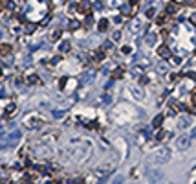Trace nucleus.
I'll return each mask as SVG.
<instances>
[{
    "label": "nucleus",
    "mask_w": 196,
    "mask_h": 184,
    "mask_svg": "<svg viewBox=\"0 0 196 184\" xmlns=\"http://www.w3.org/2000/svg\"><path fill=\"white\" fill-rule=\"evenodd\" d=\"M180 9V2L178 0H170V2H167V6H165V13L167 15H176Z\"/></svg>",
    "instance_id": "obj_1"
},
{
    "label": "nucleus",
    "mask_w": 196,
    "mask_h": 184,
    "mask_svg": "<svg viewBox=\"0 0 196 184\" xmlns=\"http://www.w3.org/2000/svg\"><path fill=\"white\" fill-rule=\"evenodd\" d=\"M158 55L161 59H170V50L167 48V44H163V46L158 48Z\"/></svg>",
    "instance_id": "obj_2"
},
{
    "label": "nucleus",
    "mask_w": 196,
    "mask_h": 184,
    "mask_svg": "<svg viewBox=\"0 0 196 184\" xmlns=\"http://www.w3.org/2000/svg\"><path fill=\"white\" fill-rule=\"evenodd\" d=\"M11 52H13V46H11V44H6V42H2V44H0V55H2V57L9 55Z\"/></svg>",
    "instance_id": "obj_3"
},
{
    "label": "nucleus",
    "mask_w": 196,
    "mask_h": 184,
    "mask_svg": "<svg viewBox=\"0 0 196 184\" xmlns=\"http://www.w3.org/2000/svg\"><path fill=\"white\" fill-rule=\"evenodd\" d=\"M125 70H127L125 66H119V68H115V70H114L112 74H110V77H112V79H119V77H123V76H125Z\"/></svg>",
    "instance_id": "obj_4"
},
{
    "label": "nucleus",
    "mask_w": 196,
    "mask_h": 184,
    "mask_svg": "<svg viewBox=\"0 0 196 184\" xmlns=\"http://www.w3.org/2000/svg\"><path fill=\"white\" fill-rule=\"evenodd\" d=\"M26 81H28V85H35V83H37V85H41V79H39L37 74H29Z\"/></svg>",
    "instance_id": "obj_5"
},
{
    "label": "nucleus",
    "mask_w": 196,
    "mask_h": 184,
    "mask_svg": "<svg viewBox=\"0 0 196 184\" xmlns=\"http://www.w3.org/2000/svg\"><path fill=\"white\" fill-rule=\"evenodd\" d=\"M79 8H81L83 9V13H90V2H88V0H83V2L81 4H79Z\"/></svg>",
    "instance_id": "obj_6"
},
{
    "label": "nucleus",
    "mask_w": 196,
    "mask_h": 184,
    "mask_svg": "<svg viewBox=\"0 0 196 184\" xmlns=\"http://www.w3.org/2000/svg\"><path fill=\"white\" fill-rule=\"evenodd\" d=\"M156 138H158L159 142H163V140H167V138H169V133H167V131H158Z\"/></svg>",
    "instance_id": "obj_7"
},
{
    "label": "nucleus",
    "mask_w": 196,
    "mask_h": 184,
    "mask_svg": "<svg viewBox=\"0 0 196 184\" xmlns=\"http://www.w3.org/2000/svg\"><path fill=\"white\" fill-rule=\"evenodd\" d=\"M106 29H108V21L106 18L99 21V31H106Z\"/></svg>",
    "instance_id": "obj_8"
},
{
    "label": "nucleus",
    "mask_w": 196,
    "mask_h": 184,
    "mask_svg": "<svg viewBox=\"0 0 196 184\" xmlns=\"http://www.w3.org/2000/svg\"><path fill=\"white\" fill-rule=\"evenodd\" d=\"M70 48H72V46H70V42H68V41H64V42L61 44V48H59V50H61V53H66V52H70Z\"/></svg>",
    "instance_id": "obj_9"
},
{
    "label": "nucleus",
    "mask_w": 196,
    "mask_h": 184,
    "mask_svg": "<svg viewBox=\"0 0 196 184\" xmlns=\"http://www.w3.org/2000/svg\"><path fill=\"white\" fill-rule=\"evenodd\" d=\"M161 123H163V114H159V116H156V118H154L152 125H154V127H159Z\"/></svg>",
    "instance_id": "obj_10"
},
{
    "label": "nucleus",
    "mask_w": 196,
    "mask_h": 184,
    "mask_svg": "<svg viewBox=\"0 0 196 184\" xmlns=\"http://www.w3.org/2000/svg\"><path fill=\"white\" fill-rule=\"evenodd\" d=\"M17 111V105H15V103H9V105L6 107V112L9 114V116H13V112Z\"/></svg>",
    "instance_id": "obj_11"
},
{
    "label": "nucleus",
    "mask_w": 196,
    "mask_h": 184,
    "mask_svg": "<svg viewBox=\"0 0 196 184\" xmlns=\"http://www.w3.org/2000/svg\"><path fill=\"white\" fill-rule=\"evenodd\" d=\"M4 8L9 9V11H13V9H15V2H13V0H6V2H4Z\"/></svg>",
    "instance_id": "obj_12"
},
{
    "label": "nucleus",
    "mask_w": 196,
    "mask_h": 184,
    "mask_svg": "<svg viewBox=\"0 0 196 184\" xmlns=\"http://www.w3.org/2000/svg\"><path fill=\"white\" fill-rule=\"evenodd\" d=\"M59 37H61V29H55V31L52 33V37H50V39H52V41H57Z\"/></svg>",
    "instance_id": "obj_13"
},
{
    "label": "nucleus",
    "mask_w": 196,
    "mask_h": 184,
    "mask_svg": "<svg viewBox=\"0 0 196 184\" xmlns=\"http://www.w3.org/2000/svg\"><path fill=\"white\" fill-rule=\"evenodd\" d=\"M187 146H189V138H182V140H180V147H183V149H185Z\"/></svg>",
    "instance_id": "obj_14"
},
{
    "label": "nucleus",
    "mask_w": 196,
    "mask_h": 184,
    "mask_svg": "<svg viewBox=\"0 0 196 184\" xmlns=\"http://www.w3.org/2000/svg\"><path fill=\"white\" fill-rule=\"evenodd\" d=\"M79 26H81V24H79L77 21H72V22H70V29H77Z\"/></svg>",
    "instance_id": "obj_15"
},
{
    "label": "nucleus",
    "mask_w": 196,
    "mask_h": 184,
    "mask_svg": "<svg viewBox=\"0 0 196 184\" xmlns=\"http://www.w3.org/2000/svg\"><path fill=\"white\" fill-rule=\"evenodd\" d=\"M35 28H37V26H35V24H26V31H28V33H31V31H33Z\"/></svg>",
    "instance_id": "obj_16"
},
{
    "label": "nucleus",
    "mask_w": 196,
    "mask_h": 184,
    "mask_svg": "<svg viewBox=\"0 0 196 184\" xmlns=\"http://www.w3.org/2000/svg\"><path fill=\"white\" fill-rule=\"evenodd\" d=\"M154 15H156V9H154V8H150L149 11H147V17H154Z\"/></svg>",
    "instance_id": "obj_17"
},
{
    "label": "nucleus",
    "mask_w": 196,
    "mask_h": 184,
    "mask_svg": "<svg viewBox=\"0 0 196 184\" xmlns=\"http://www.w3.org/2000/svg\"><path fill=\"white\" fill-rule=\"evenodd\" d=\"M191 24H194V26H196V13L191 15Z\"/></svg>",
    "instance_id": "obj_18"
},
{
    "label": "nucleus",
    "mask_w": 196,
    "mask_h": 184,
    "mask_svg": "<svg viewBox=\"0 0 196 184\" xmlns=\"http://www.w3.org/2000/svg\"><path fill=\"white\" fill-rule=\"evenodd\" d=\"M128 2H130V6H138L139 0H128Z\"/></svg>",
    "instance_id": "obj_19"
},
{
    "label": "nucleus",
    "mask_w": 196,
    "mask_h": 184,
    "mask_svg": "<svg viewBox=\"0 0 196 184\" xmlns=\"http://www.w3.org/2000/svg\"><path fill=\"white\" fill-rule=\"evenodd\" d=\"M130 50H132L130 46H123V52H125V53H130Z\"/></svg>",
    "instance_id": "obj_20"
},
{
    "label": "nucleus",
    "mask_w": 196,
    "mask_h": 184,
    "mask_svg": "<svg viewBox=\"0 0 196 184\" xmlns=\"http://www.w3.org/2000/svg\"><path fill=\"white\" fill-rule=\"evenodd\" d=\"M119 37H121V33H119V31H115V33H114V41H117Z\"/></svg>",
    "instance_id": "obj_21"
},
{
    "label": "nucleus",
    "mask_w": 196,
    "mask_h": 184,
    "mask_svg": "<svg viewBox=\"0 0 196 184\" xmlns=\"http://www.w3.org/2000/svg\"><path fill=\"white\" fill-rule=\"evenodd\" d=\"M2 8H4V4H2V2H0V11H2Z\"/></svg>",
    "instance_id": "obj_22"
},
{
    "label": "nucleus",
    "mask_w": 196,
    "mask_h": 184,
    "mask_svg": "<svg viewBox=\"0 0 196 184\" xmlns=\"http://www.w3.org/2000/svg\"><path fill=\"white\" fill-rule=\"evenodd\" d=\"M0 77H2V68H0Z\"/></svg>",
    "instance_id": "obj_23"
}]
</instances>
